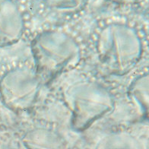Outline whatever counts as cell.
I'll list each match as a JSON object with an SVG mask.
<instances>
[{
    "label": "cell",
    "instance_id": "277c9868",
    "mask_svg": "<svg viewBox=\"0 0 149 149\" xmlns=\"http://www.w3.org/2000/svg\"><path fill=\"white\" fill-rule=\"evenodd\" d=\"M40 84L37 74L29 69H18L10 73L2 82L6 102L12 107L27 110L35 102Z\"/></svg>",
    "mask_w": 149,
    "mask_h": 149
},
{
    "label": "cell",
    "instance_id": "ba28073f",
    "mask_svg": "<svg viewBox=\"0 0 149 149\" xmlns=\"http://www.w3.org/2000/svg\"><path fill=\"white\" fill-rule=\"evenodd\" d=\"M44 2L54 12L71 15L82 9L86 5L87 0H44Z\"/></svg>",
    "mask_w": 149,
    "mask_h": 149
},
{
    "label": "cell",
    "instance_id": "3957f363",
    "mask_svg": "<svg viewBox=\"0 0 149 149\" xmlns=\"http://www.w3.org/2000/svg\"><path fill=\"white\" fill-rule=\"evenodd\" d=\"M64 99L72 113V127L77 131L86 130L113 105L109 91L92 81L71 85L64 91Z\"/></svg>",
    "mask_w": 149,
    "mask_h": 149
},
{
    "label": "cell",
    "instance_id": "7a4b0ae2",
    "mask_svg": "<svg viewBox=\"0 0 149 149\" xmlns=\"http://www.w3.org/2000/svg\"><path fill=\"white\" fill-rule=\"evenodd\" d=\"M97 49L100 62L111 74H123L139 60L141 43L135 30L113 24L100 31Z\"/></svg>",
    "mask_w": 149,
    "mask_h": 149
},
{
    "label": "cell",
    "instance_id": "9c48e42d",
    "mask_svg": "<svg viewBox=\"0 0 149 149\" xmlns=\"http://www.w3.org/2000/svg\"><path fill=\"white\" fill-rule=\"evenodd\" d=\"M110 2L118 3V4H126V3H130L132 2L135 0H109Z\"/></svg>",
    "mask_w": 149,
    "mask_h": 149
},
{
    "label": "cell",
    "instance_id": "52a82bcc",
    "mask_svg": "<svg viewBox=\"0 0 149 149\" xmlns=\"http://www.w3.org/2000/svg\"><path fill=\"white\" fill-rule=\"evenodd\" d=\"M130 94L144 116L149 120V74L134 81L130 87Z\"/></svg>",
    "mask_w": 149,
    "mask_h": 149
},
{
    "label": "cell",
    "instance_id": "6da1fadb",
    "mask_svg": "<svg viewBox=\"0 0 149 149\" xmlns=\"http://www.w3.org/2000/svg\"><path fill=\"white\" fill-rule=\"evenodd\" d=\"M32 50L37 72L47 82L76 66L81 59L79 44L67 33L58 31L40 33L33 41Z\"/></svg>",
    "mask_w": 149,
    "mask_h": 149
},
{
    "label": "cell",
    "instance_id": "5b68a950",
    "mask_svg": "<svg viewBox=\"0 0 149 149\" xmlns=\"http://www.w3.org/2000/svg\"><path fill=\"white\" fill-rule=\"evenodd\" d=\"M22 28V18L15 6L6 0L0 1V43L16 40Z\"/></svg>",
    "mask_w": 149,
    "mask_h": 149
},
{
    "label": "cell",
    "instance_id": "8992f818",
    "mask_svg": "<svg viewBox=\"0 0 149 149\" xmlns=\"http://www.w3.org/2000/svg\"><path fill=\"white\" fill-rule=\"evenodd\" d=\"M27 143L32 148H59L65 145L64 139L59 134L46 129L31 132L27 138Z\"/></svg>",
    "mask_w": 149,
    "mask_h": 149
}]
</instances>
